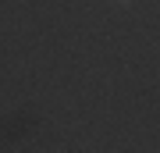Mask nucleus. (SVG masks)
Returning <instances> with one entry per match:
<instances>
[]
</instances>
